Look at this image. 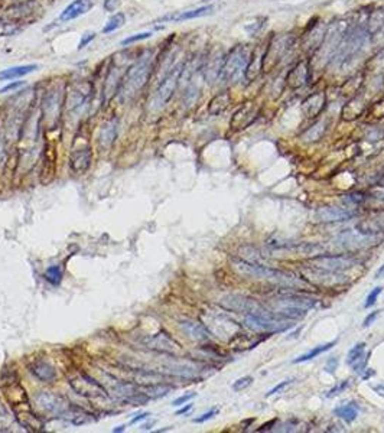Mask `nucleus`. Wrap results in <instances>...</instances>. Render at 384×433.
I'll use <instances>...</instances> for the list:
<instances>
[{"label":"nucleus","instance_id":"17","mask_svg":"<svg viewBox=\"0 0 384 433\" xmlns=\"http://www.w3.org/2000/svg\"><path fill=\"white\" fill-rule=\"evenodd\" d=\"M354 216H357V211H352L351 208H342V206H322L315 211V221L331 224V223H342L348 221Z\"/></svg>","mask_w":384,"mask_h":433},{"label":"nucleus","instance_id":"45","mask_svg":"<svg viewBox=\"0 0 384 433\" xmlns=\"http://www.w3.org/2000/svg\"><path fill=\"white\" fill-rule=\"evenodd\" d=\"M381 293V287L380 286H377V287H374L373 292L370 293L368 296H367V299H365V303H364V306L365 308H371L374 303L377 302V298H378V295Z\"/></svg>","mask_w":384,"mask_h":433},{"label":"nucleus","instance_id":"27","mask_svg":"<svg viewBox=\"0 0 384 433\" xmlns=\"http://www.w3.org/2000/svg\"><path fill=\"white\" fill-rule=\"evenodd\" d=\"M214 11V6H203V8H197V9H191V11H183V12H176L173 15H166L163 18H160L158 22H185V21H191V19H197V18H203V16H207L210 15L211 12Z\"/></svg>","mask_w":384,"mask_h":433},{"label":"nucleus","instance_id":"2","mask_svg":"<svg viewBox=\"0 0 384 433\" xmlns=\"http://www.w3.org/2000/svg\"><path fill=\"white\" fill-rule=\"evenodd\" d=\"M233 269L237 273H240L244 277H250V279H257V280H267L279 284V286H285V287H300L302 281L299 280V277H296L295 274L288 273L283 270H276L267 266H262L259 263H253V261H247V260L241 259H233ZM305 283V281H303Z\"/></svg>","mask_w":384,"mask_h":433},{"label":"nucleus","instance_id":"50","mask_svg":"<svg viewBox=\"0 0 384 433\" xmlns=\"http://www.w3.org/2000/svg\"><path fill=\"white\" fill-rule=\"evenodd\" d=\"M195 396H197L195 393L183 394V396H181V397H178V399H175V400L172 401V404H173V406H182V404H185V403H188L189 400H192Z\"/></svg>","mask_w":384,"mask_h":433},{"label":"nucleus","instance_id":"41","mask_svg":"<svg viewBox=\"0 0 384 433\" xmlns=\"http://www.w3.org/2000/svg\"><path fill=\"white\" fill-rule=\"evenodd\" d=\"M62 274H64V271H62L61 266H49L45 270V279L51 284L56 286V284H59V281L62 280Z\"/></svg>","mask_w":384,"mask_h":433},{"label":"nucleus","instance_id":"39","mask_svg":"<svg viewBox=\"0 0 384 433\" xmlns=\"http://www.w3.org/2000/svg\"><path fill=\"white\" fill-rule=\"evenodd\" d=\"M325 130H327V124H325V121H318V123H315L312 127H309V129L306 130L305 133H303V140L306 141H318L324 136V133H325Z\"/></svg>","mask_w":384,"mask_h":433},{"label":"nucleus","instance_id":"42","mask_svg":"<svg viewBox=\"0 0 384 433\" xmlns=\"http://www.w3.org/2000/svg\"><path fill=\"white\" fill-rule=\"evenodd\" d=\"M150 36H152V32L135 33V35H130V36H127V38H124V39L120 42V45H123V46H127V45H132V43H135V42H140V41L149 39Z\"/></svg>","mask_w":384,"mask_h":433},{"label":"nucleus","instance_id":"18","mask_svg":"<svg viewBox=\"0 0 384 433\" xmlns=\"http://www.w3.org/2000/svg\"><path fill=\"white\" fill-rule=\"evenodd\" d=\"M13 413H15V417L18 419L19 424L29 432H39L45 427V423H43L42 419L33 413L32 409L28 406V403H22V404L15 406Z\"/></svg>","mask_w":384,"mask_h":433},{"label":"nucleus","instance_id":"49","mask_svg":"<svg viewBox=\"0 0 384 433\" xmlns=\"http://www.w3.org/2000/svg\"><path fill=\"white\" fill-rule=\"evenodd\" d=\"M94 38H96V33L94 32L84 33V35H83V38H81V41H80V43H78V51H80V49H83V48H86L87 45L91 42Z\"/></svg>","mask_w":384,"mask_h":433},{"label":"nucleus","instance_id":"10","mask_svg":"<svg viewBox=\"0 0 384 433\" xmlns=\"http://www.w3.org/2000/svg\"><path fill=\"white\" fill-rule=\"evenodd\" d=\"M381 240H383V236H378V234H363L360 231L354 233L348 230L340 234L335 241H337V246H340L344 250H360L377 246L380 244Z\"/></svg>","mask_w":384,"mask_h":433},{"label":"nucleus","instance_id":"51","mask_svg":"<svg viewBox=\"0 0 384 433\" xmlns=\"http://www.w3.org/2000/svg\"><path fill=\"white\" fill-rule=\"evenodd\" d=\"M337 367H338V359L335 357H331L328 361H327V364H325V371H328V373H334L335 370H337Z\"/></svg>","mask_w":384,"mask_h":433},{"label":"nucleus","instance_id":"25","mask_svg":"<svg viewBox=\"0 0 384 433\" xmlns=\"http://www.w3.org/2000/svg\"><path fill=\"white\" fill-rule=\"evenodd\" d=\"M364 351H365V344L358 342L348 351V355H347V364H350L354 368V371L358 374H361L365 370V366L368 363V357H370V352L365 354Z\"/></svg>","mask_w":384,"mask_h":433},{"label":"nucleus","instance_id":"14","mask_svg":"<svg viewBox=\"0 0 384 433\" xmlns=\"http://www.w3.org/2000/svg\"><path fill=\"white\" fill-rule=\"evenodd\" d=\"M310 266L319 267V269H325V270L331 271H344L347 269H352L355 266H358L360 263L355 259H352L350 256H341V254H332V256H316L309 261Z\"/></svg>","mask_w":384,"mask_h":433},{"label":"nucleus","instance_id":"16","mask_svg":"<svg viewBox=\"0 0 384 433\" xmlns=\"http://www.w3.org/2000/svg\"><path fill=\"white\" fill-rule=\"evenodd\" d=\"M91 91H93V88L88 83H81V84H77V86L73 87L67 96L68 110L74 114L81 113L87 107V103L91 98Z\"/></svg>","mask_w":384,"mask_h":433},{"label":"nucleus","instance_id":"28","mask_svg":"<svg viewBox=\"0 0 384 433\" xmlns=\"http://www.w3.org/2000/svg\"><path fill=\"white\" fill-rule=\"evenodd\" d=\"M179 326L183 331V334L189 336L194 341H198V342H203V341H207L210 339L211 336V332L207 329V326H204L203 324L197 322V321H192V319H185V321H181L179 322Z\"/></svg>","mask_w":384,"mask_h":433},{"label":"nucleus","instance_id":"35","mask_svg":"<svg viewBox=\"0 0 384 433\" xmlns=\"http://www.w3.org/2000/svg\"><path fill=\"white\" fill-rule=\"evenodd\" d=\"M230 104H231V96H230V93L224 91V93L217 94V96L210 101L208 111H210V114H213V116H218V114L224 113L225 110L230 107Z\"/></svg>","mask_w":384,"mask_h":433},{"label":"nucleus","instance_id":"47","mask_svg":"<svg viewBox=\"0 0 384 433\" xmlns=\"http://www.w3.org/2000/svg\"><path fill=\"white\" fill-rule=\"evenodd\" d=\"M215 414H218V409H211V410H208L207 413H204V414H201L200 417H195L194 419V423H204L207 422V420H210V419H213Z\"/></svg>","mask_w":384,"mask_h":433},{"label":"nucleus","instance_id":"31","mask_svg":"<svg viewBox=\"0 0 384 433\" xmlns=\"http://www.w3.org/2000/svg\"><path fill=\"white\" fill-rule=\"evenodd\" d=\"M29 371L42 383H51V381L56 379V370L49 363H46L43 359L35 361L33 364H31Z\"/></svg>","mask_w":384,"mask_h":433},{"label":"nucleus","instance_id":"37","mask_svg":"<svg viewBox=\"0 0 384 433\" xmlns=\"http://www.w3.org/2000/svg\"><path fill=\"white\" fill-rule=\"evenodd\" d=\"M334 414L341 417L342 420H345L347 423H352L357 416H358V407L355 403H348V404H342L334 409Z\"/></svg>","mask_w":384,"mask_h":433},{"label":"nucleus","instance_id":"21","mask_svg":"<svg viewBox=\"0 0 384 433\" xmlns=\"http://www.w3.org/2000/svg\"><path fill=\"white\" fill-rule=\"evenodd\" d=\"M273 309H282V308H298L308 311L316 305L315 299L306 298L303 295H282L276 299H273Z\"/></svg>","mask_w":384,"mask_h":433},{"label":"nucleus","instance_id":"5","mask_svg":"<svg viewBox=\"0 0 384 433\" xmlns=\"http://www.w3.org/2000/svg\"><path fill=\"white\" fill-rule=\"evenodd\" d=\"M367 39H368V32L363 26H354L351 29H347L334 61L341 65L348 62L361 51V48L367 43Z\"/></svg>","mask_w":384,"mask_h":433},{"label":"nucleus","instance_id":"55","mask_svg":"<svg viewBox=\"0 0 384 433\" xmlns=\"http://www.w3.org/2000/svg\"><path fill=\"white\" fill-rule=\"evenodd\" d=\"M149 416H150V413H142V414H139V416L133 417V419L130 420V423H132V424H135V423L140 422V420H145V419H148Z\"/></svg>","mask_w":384,"mask_h":433},{"label":"nucleus","instance_id":"9","mask_svg":"<svg viewBox=\"0 0 384 433\" xmlns=\"http://www.w3.org/2000/svg\"><path fill=\"white\" fill-rule=\"evenodd\" d=\"M36 403L48 414L58 417V419H65V420L68 419L70 411L73 409V404L65 397L55 394V393H49V391H41L36 396Z\"/></svg>","mask_w":384,"mask_h":433},{"label":"nucleus","instance_id":"8","mask_svg":"<svg viewBox=\"0 0 384 433\" xmlns=\"http://www.w3.org/2000/svg\"><path fill=\"white\" fill-rule=\"evenodd\" d=\"M244 324L254 332H283L292 328L293 324L290 319H283L273 314H247L244 318Z\"/></svg>","mask_w":384,"mask_h":433},{"label":"nucleus","instance_id":"43","mask_svg":"<svg viewBox=\"0 0 384 433\" xmlns=\"http://www.w3.org/2000/svg\"><path fill=\"white\" fill-rule=\"evenodd\" d=\"M253 383V377L251 376H245V377H241L237 381H234V384L231 386V389L234 391H241V390H245L248 386H251Z\"/></svg>","mask_w":384,"mask_h":433},{"label":"nucleus","instance_id":"61","mask_svg":"<svg viewBox=\"0 0 384 433\" xmlns=\"http://www.w3.org/2000/svg\"><path fill=\"white\" fill-rule=\"evenodd\" d=\"M383 56H384V54H383Z\"/></svg>","mask_w":384,"mask_h":433},{"label":"nucleus","instance_id":"26","mask_svg":"<svg viewBox=\"0 0 384 433\" xmlns=\"http://www.w3.org/2000/svg\"><path fill=\"white\" fill-rule=\"evenodd\" d=\"M224 58L225 56L220 51H217L215 54H213L208 58L207 64L203 66V74L205 81L214 83V81L220 80L223 64H224Z\"/></svg>","mask_w":384,"mask_h":433},{"label":"nucleus","instance_id":"36","mask_svg":"<svg viewBox=\"0 0 384 433\" xmlns=\"http://www.w3.org/2000/svg\"><path fill=\"white\" fill-rule=\"evenodd\" d=\"M364 107H365V104H364V101L361 98H351V100L344 106V108H342V119L355 120L357 117H360V116L363 114Z\"/></svg>","mask_w":384,"mask_h":433},{"label":"nucleus","instance_id":"59","mask_svg":"<svg viewBox=\"0 0 384 433\" xmlns=\"http://www.w3.org/2000/svg\"><path fill=\"white\" fill-rule=\"evenodd\" d=\"M124 430H126V424H121V426H118V427H114V429H113V432L114 433L124 432Z\"/></svg>","mask_w":384,"mask_h":433},{"label":"nucleus","instance_id":"7","mask_svg":"<svg viewBox=\"0 0 384 433\" xmlns=\"http://www.w3.org/2000/svg\"><path fill=\"white\" fill-rule=\"evenodd\" d=\"M348 26L345 22H334L331 23L327 31H325V35H324V39H322V43L318 48L319 49V58L324 61V64H330L334 61L335 55L340 49V45L342 42V38L347 32Z\"/></svg>","mask_w":384,"mask_h":433},{"label":"nucleus","instance_id":"34","mask_svg":"<svg viewBox=\"0 0 384 433\" xmlns=\"http://www.w3.org/2000/svg\"><path fill=\"white\" fill-rule=\"evenodd\" d=\"M263 61H265V54H259V52H254L251 54V58L248 61V64L245 66L244 71V77L245 80L248 83L254 81L259 74H260V69H263Z\"/></svg>","mask_w":384,"mask_h":433},{"label":"nucleus","instance_id":"6","mask_svg":"<svg viewBox=\"0 0 384 433\" xmlns=\"http://www.w3.org/2000/svg\"><path fill=\"white\" fill-rule=\"evenodd\" d=\"M183 68H185L183 62L173 65V66H171V69L168 71V74L163 77V80L159 83V86H158L155 94H153V100H152V107L155 110L163 108L166 106V103L171 100L173 93L178 88L179 81L182 80Z\"/></svg>","mask_w":384,"mask_h":433},{"label":"nucleus","instance_id":"60","mask_svg":"<svg viewBox=\"0 0 384 433\" xmlns=\"http://www.w3.org/2000/svg\"><path fill=\"white\" fill-rule=\"evenodd\" d=\"M203 2H210V0H203Z\"/></svg>","mask_w":384,"mask_h":433},{"label":"nucleus","instance_id":"32","mask_svg":"<svg viewBox=\"0 0 384 433\" xmlns=\"http://www.w3.org/2000/svg\"><path fill=\"white\" fill-rule=\"evenodd\" d=\"M117 131H118V120L117 119H110L108 121H106L103 126H101V130H100V137H98V141H100V146L104 148V149H108L114 140L117 137Z\"/></svg>","mask_w":384,"mask_h":433},{"label":"nucleus","instance_id":"4","mask_svg":"<svg viewBox=\"0 0 384 433\" xmlns=\"http://www.w3.org/2000/svg\"><path fill=\"white\" fill-rule=\"evenodd\" d=\"M300 274H302V279L308 281L310 286H315L319 289H337L350 281L348 276L342 271L325 270V269H319L310 264L302 267Z\"/></svg>","mask_w":384,"mask_h":433},{"label":"nucleus","instance_id":"52","mask_svg":"<svg viewBox=\"0 0 384 433\" xmlns=\"http://www.w3.org/2000/svg\"><path fill=\"white\" fill-rule=\"evenodd\" d=\"M348 204H361L364 201V195L363 194H351L348 195V198L345 199Z\"/></svg>","mask_w":384,"mask_h":433},{"label":"nucleus","instance_id":"54","mask_svg":"<svg viewBox=\"0 0 384 433\" xmlns=\"http://www.w3.org/2000/svg\"><path fill=\"white\" fill-rule=\"evenodd\" d=\"M377 315H378V312H373V314H370L365 319H364V324L363 326L364 328H368L370 325L373 324L374 321H375V318H377Z\"/></svg>","mask_w":384,"mask_h":433},{"label":"nucleus","instance_id":"29","mask_svg":"<svg viewBox=\"0 0 384 433\" xmlns=\"http://www.w3.org/2000/svg\"><path fill=\"white\" fill-rule=\"evenodd\" d=\"M308 80H309V65L306 61H300L288 74L286 83L292 88H300L308 83Z\"/></svg>","mask_w":384,"mask_h":433},{"label":"nucleus","instance_id":"24","mask_svg":"<svg viewBox=\"0 0 384 433\" xmlns=\"http://www.w3.org/2000/svg\"><path fill=\"white\" fill-rule=\"evenodd\" d=\"M94 8V2L93 0H74L71 2L64 11L61 12L59 15V21L61 22H71L80 18V16H84L88 12L91 11Z\"/></svg>","mask_w":384,"mask_h":433},{"label":"nucleus","instance_id":"46","mask_svg":"<svg viewBox=\"0 0 384 433\" xmlns=\"http://www.w3.org/2000/svg\"><path fill=\"white\" fill-rule=\"evenodd\" d=\"M26 86V83L25 81H12L11 84H8V86H5L3 88H0V94H5V93H15L18 88H21V87H25Z\"/></svg>","mask_w":384,"mask_h":433},{"label":"nucleus","instance_id":"33","mask_svg":"<svg viewBox=\"0 0 384 433\" xmlns=\"http://www.w3.org/2000/svg\"><path fill=\"white\" fill-rule=\"evenodd\" d=\"M39 68L38 64H25V65H15V66H9L3 71H0V81H12V80H18L22 77L28 76L33 71H36Z\"/></svg>","mask_w":384,"mask_h":433},{"label":"nucleus","instance_id":"11","mask_svg":"<svg viewBox=\"0 0 384 433\" xmlns=\"http://www.w3.org/2000/svg\"><path fill=\"white\" fill-rule=\"evenodd\" d=\"M220 303H221L223 308L228 309V311H233V312H241V314L245 315L270 314L266 308H265L263 305H260L257 301H253V299L245 298V296H240V295H227V296H223Z\"/></svg>","mask_w":384,"mask_h":433},{"label":"nucleus","instance_id":"1","mask_svg":"<svg viewBox=\"0 0 384 433\" xmlns=\"http://www.w3.org/2000/svg\"><path fill=\"white\" fill-rule=\"evenodd\" d=\"M152 71H153V52L148 49L140 55L135 64H132L127 68L120 87L121 98L129 101L138 97L140 91L148 84Z\"/></svg>","mask_w":384,"mask_h":433},{"label":"nucleus","instance_id":"44","mask_svg":"<svg viewBox=\"0 0 384 433\" xmlns=\"http://www.w3.org/2000/svg\"><path fill=\"white\" fill-rule=\"evenodd\" d=\"M350 387V380H344V381H341L340 384H337L334 389H331L328 393H327V397H330V399H332V397H335V396H338V394H341L344 390H347Z\"/></svg>","mask_w":384,"mask_h":433},{"label":"nucleus","instance_id":"48","mask_svg":"<svg viewBox=\"0 0 384 433\" xmlns=\"http://www.w3.org/2000/svg\"><path fill=\"white\" fill-rule=\"evenodd\" d=\"M292 383V380H285V381H282L280 384H278V386H275L272 390H269L266 393V397H270V396H273V394H276V393H279V391H283V390L288 387L289 384Z\"/></svg>","mask_w":384,"mask_h":433},{"label":"nucleus","instance_id":"12","mask_svg":"<svg viewBox=\"0 0 384 433\" xmlns=\"http://www.w3.org/2000/svg\"><path fill=\"white\" fill-rule=\"evenodd\" d=\"M62 88H52L49 90L45 96L42 101V114L45 123L48 127H55L56 121L61 116V107H62Z\"/></svg>","mask_w":384,"mask_h":433},{"label":"nucleus","instance_id":"57","mask_svg":"<svg viewBox=\"0 0 384 433\" xmlns=\"http://www.w3.org/2000/svg\"><path fill=\"white\" fill-rule=\"evenodd\" d=\"M373 389H374V391H375V393H378L381 397H384V384H380V386H374Z\"/></svg>","mask_w":384,"mask_h":433},{"label":"nucleus","instance_id":"53","mask_svg":"<svg viewBox=\"0 0 384 433\" xmlns=\"http://www.w3.org/2000/svg\"><path fill=\"white\" fill-rule=\"evenodd\" d=\"M103 6L107 12H114L118 6V0H104Z\"/></svg>","mask_w":384,"mask_h":433},{"label":"nucleus","instance_id":"40","mask_svg":"<svg viewBox=\"0 0 384 433\" xmlns=\"http://www.w3.org/2000/svg\"><path fill=\"white\" fill-rule=\"evenodd\" d=\"M124 23H126V15L123 12H117L107 21L106 26L103 28V33L114 32V31L120 29Z\"/></svg>","mask_w":384,"mask_h":433},{"label":"nucleus","instance_id":"20","mask_svg":"<svg viewBox=\"0 0 384 433\" xmlns=\"http://www.w3.org/2000/svg\"><path fill=\"white\" fill-rule=\"evenodd\" d=\"M257 114H259V107L256 104L254 103H247V104L241 106L235 111V114L233 116L231 121H230V126L235 131L245 129L257 119Z\"/></svg>","mask_w":384,"mask_h":433},{"label":"nucleus","instance_id":"13","mask_svg":"<svg viewBox=\"0 0 384 433\" xmlns=\"http://www.w3.org/2000/svg\"><path fill=\"white\" fill-rule=\"evenodd\" d=\"M70 384L77 394L87 397V399H98V397H108L110 396L106 386H103V383L97 381L96 379H93L87 374H83L77 380L70 381Z\"/></svg>","mask_w":384,"mask_h":433},{"label":"nucleus","instance_id":"3","mask_svg":"<svg viewBox=\"0 0 384 433\" xmlns=\"http://www.w3.org/2000/svg\"><path fill=\"white\" fill-rule=\"evenodd\" d=\"M251 49L248 45H237L224 58L220 80L224 83H235L244 74L245 66L251 58Z\"/></svg>","mask_w":384,"mask_h":433},{"label":"nucleus","instance_id":"22","mask_svg":"<svg viewBox=\"0 0 384 433\" xmlns=\"http://www.w3.org/2000/svg\"><path fill=\"white\" fill-rule=\"evenodd\" d=\"M208 326H210L208 331L217 336L220 335V331H221V326H223V338L225 335L235 336V332L240 329V326L237 325L235 321L230 319L228 316H224V315H211Z\"/></svg>","mask_w":384,"mask_h":433},{"label":"nucleus","instance_id":"58","mask_svg":"<svg viewBox=\"0 0 384 433\" xmlns=\"http://www.w3.org/2000/svg\"><path fill=\"white\" fill-rule=\"evenodd\" d=\"M384 276V264L377 270V273H375V279H381Z\"/></svg>","mask_w":384,"mask_h":433},{"label":"nucleus","instance_id":"23","mask_svg":"<svg viewBox=\"0 0 384 433\" xmlns=\"http://www.w3.org/2000/svg\"><path fill=\"white\" fill-rule=\"evenodd\" d=\"M91 161H93V153L88 146L74 149L70 156V168L74 173L81 175L88 171V168L91 166Z\"/></svg>","mask_w":384,"mask_h":433},{"label":"nucleus","instance_id":"56","mask_svg":"<svg viewBox=\"0 0 384 433\" xmlns=\"http://www.w3.org/2000/svg\"><path fill=\"white\" fill-rule=\"evenodd\" d=\"M191 409H192V404L189 403V404H186L185 407H182L181 410L176 411V414H178V416H179V414H185V413H188V411L191 410Z\"/></svg>","mask_w":384,"mask_h":433},{"label":"nucleus","instance_id":"30","mask_svg":"<svg viewBox=\"0 0 384 433\" xmlns=\"http://www.w3.org/2000/svg\"><path fill=\"white\" fill-rule=\"evenodd\" d=\"M325 103H327L325 93H324V91L315 93V94L309 96V97L302 103V111L305 113L306 117H315V116H318L321 111L324 110Z\"/></svg>","mask_w":384,"mask_h":433},{"label":"nucleus","instance_id":"38","mask_svg":"<svg viewBox=\"0 0 384 433\" xmlns=\"http://www.w3.org/2000/svg\"><path fill=\"white\" fill-rule=\"evenodd\" d=\"M335 344H337V341H332V342L324 344V345L315 346V348H312L310 351H308L306 354H302V355H299L298 358H295V359H293V364H299V363H303V361H309V359H312V358L318 357V355H321L322 352H325V351L331 349L332 346L335 345Z\"/></svg>","mask_w":384,"mask_h":433},{"label":"nucleus","instance_id":"19","mask_svg":"<svg viewBox=\"0 0 384 433\" xmlns=\"http://www.w3.org/2000/svg\"><path fill=\"white\" fill-rule=\"evenodd\" d=\"M126 71L127 69L123 65H113L110 68V71L106 77V81H104V86H103V100L106 103L113 98V96L118 91V88L121 87Z\"/></svg>","mask_w":384,"mask_h":433},{"label":"nucleus","instance_id":"15","mask_svg":"<svg viewBox=\"0 0 384 433\" xmlns=\"http://www.w3.org/2000/svg\"><path fill=\"white\" fill-rule=\"evenodd\" d=\"M143 346H146L150 351L159 352V354H166V355H178L181 352V346L179 344L168 335L166 332H159L156 335L146 336L142 341Z\"/></svg>","mask_w":384,"mask_h":433}]
</instances>
